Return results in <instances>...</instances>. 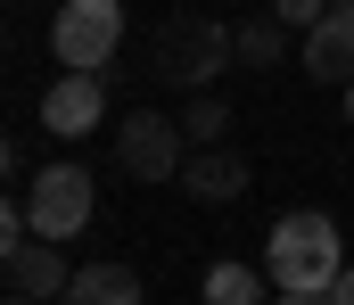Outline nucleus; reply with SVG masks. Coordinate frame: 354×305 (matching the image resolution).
I'll return each mask as SVG.
<instances>
[{
  "label": "nucleus",
  "instance_id": "obj_6",
  "mask_svg": "<svg viewBox=\"0 0 354 305\" xmlns=\"http://www.w3.org/2000/svg\"><path fill=\"white\" fill-rule=\"evenodd\" d=\"M8 297H75V264H66V239H25V248H8Z\"/></svg>",
  "mask_w": 354,
  "mask_h": 305
},
{
  "label": "nucleus",
  "instance_id": "obj_14",
  "mask_svg": "<svg viewBox=\"0 0 354 305\" xmlns=\"http://www.w3.org/2000/svg\"><path fill=\"white\" fill-rule=\"evenodd\" d=\"M322 8H330V0H272L280 25H322Z\"/></svg>",
  "mask_w": 354,
  "mask_h": 305
},
{
  "label": "nucleus",
  "instance_id": "obj_8",
  "mask_svg": "<svg viewBox=\"0 0 354 305\" xmlns=\"http://www.w3.org/2000/svg\"><path fill=\"white\" fill-rule=\"evenodd\" d=\"M305 75L313 83H354V0H330L322 25H305Z\"/></svg>",
  "mask_w": 354,
  "mask_h": 305
},
{
  "label": "nucleus",
  "instance_id": "obj_5",
  "mask_svg": "<svg viewBox=\"0 0 354 305\" xmlns=\"http://www.w3.org/2000/svg\"><path fill=\"white\" fill-rule=\"evenodd\" d=\"M181 132L174 115H157V107H132L124 124H115V157H124V174L132 182H174L181 174Z\"/></svg>",
  "mask_w": 354,
  "mask_h": 305
},
{
  "label": "nucleus",
  "instance_id": "obj_7",
  "mask_svg": "<svg viewBox=\"0 0 354 305\" xmlns=\"http://www.w3.org/2000/svg\"><path fill=\"white\" fill-rule=\"evenodd\" d=\"M99 115H107V83H99V75H83V66H66V75L41 91V124H50L58 140L99 132Z\"/></svg>",
  "mask_w": 354,
  "mask_h": 305
},
{
  "label": "nucleus",
  "instance_id": "obj_9",
  "mask_svg": "<svg viewBox=\"0 0 354 305\" xmlns=\"http://www.w3.org/2000/svg\"><path fill=\"white\" fill-rule=\"evenodd\" d=\"M248 182H256V165L239 157V149H223V140H206L198 157H181V190L198 206H223V198H248Z\"/></svg>",
  "mask_w": 354,
  "mask_h": 305
},
{
  "label": "nucleus",
  "instance_id": "obj_11",
  "mask_svg": "<svg viewBox=\"0 0 354 305\" xmlns=\"http://www.w3.org/2000/svg\"><path fill=\"white\" fill-rule=\"evenodd\" d=\"M75 305H140V272L132 264H83L75 272Z\"/></svg>",
  "mask_w": 354,
  "mask_h": 305
},
{
  "label": "nucleus",
  "instance_id": "obj_4",
  "mask_svg": "<svg viewBox=\"0 0 354 305\" xmlns=\"http://www.w3.org/2000/svg\"><path fill=\"white\" fill-rule=\"evenodd\" d=\"M91 206H99V190H91L83 165H41L33 190H25L33 239H75V231H91Z\"/></svg>",
  "mask_w": 354,
  "mask_h": 305
},
{
  "label": "nucleus",
  "instance_id": "obj_10",
  "mask_svg": "<svg viewBox=\"0 0 354 305\" xmlns=\"http://www.w3.org/2000/svg\"><path fill=\"white\" fill-rule=\"evenodd\" d=\"M264 281L272 272H256V264H239V256H223V264H206V305H264Z\"/></svg>",
  "mask_w": 354,
  "mask_h": 305
},
{
  "label": "nucleus",
  "instance_id": "obj_17",
  "mask_svg": "<svg viewBox=\"0 0 354 305\" xmlns=\"http://www.w3.org/2000/svg\"><path fill=\"white\" fill-rule=\"evenodd\" d=\"M8 305H41V297H8Z\"/></svg>",
  "mask_w": 354,
  "mask_h": 305
},
{
  "label": "nucleus",
  "instance_id": "obj_12",
  "mask_svg": "<svg viewBox=\"0 0 354 305\" xmlns=\"http://www.w3.org/2000/svg\"><path fill=\"white\" fill-rule=\"evenodd\" d=\"M280 50H288L280 17H248V25H239V66H272Z\"/></svg>",
  "mask_w": 354,
  "mask_h": 305
},
{
  "label": "nucleus",
  "instance_id": "obj_2",
  "mask_svg": "<svg viewBox=\"0 0 354 305\" xmlns=\"http://www.w3.org/2000/svg\"><path fill=\"white\" fill-rule=\"evenodd\" d=\"M231 58H239V33L214 25V17H174V25L157 33V75L181 83V91H206Z\"/></svg>",
  "mask_w": 354,
  "mask_h": 305
},
{
  "label": "nucleus",
  "instance_id": "obj_3",
  "mask_svg": "<svg viewBox=\"0 0 354 305\" xmlns=\"http://www.w3.org/2000/svg\"><path fill=\"white\" fill-rule=\"evenodd\" d=\"M115 41H124V0H66V8L50 17V58H58V66L107 75V66H115Z\"/></svg>",
  "mask_w": 354,
  "mask_h": 305
},
{
  "label": "nucleus",
  "instance_id": "obj_13",
  "mask_svg": "<svg viewBox=\"0 0 354 305\" xmlns=\"http://www.w3.org/2000/svg\"><path fill=\"white\" fill-rule=\"evenodd\" d=\"M181 132H189V140L206 149V140H223V132H231V107L214 100V91H198V100L181 107Z\"/></svg>",
  "mask_w": 354,
  "mask_h": 305
},
{
  "label": "nucleus",
  "instance_id": "obj_1",
  "mask_svg": "<svg viewBox=\"0 0 354 305\" xmlns=\"http://www.w3.org/2000/svg\"><path fill=\"white\" fill-rule=\"evenodd\" d=\"M264 272H272V289H288V297H322V289L346 272L338 223H330L322 206L280 214V223H272V248H264Z\"/></svg>",
  "mask_w": 354,
  "mask_h": 305
},
{
  "label": "nucleus",
  "instance_id": "obj_16",
  "mask_svg": "<svg viewBox=\"0 0 354 305\" xmlns=\"http://www.w3.org/2000/svg\"><path fill=\"white\" fill-rule=\"evenodd\" d=\"M338 91H346V124H354V83H338Z\"/></svg>",
  "mask_w": 354,
  "mask_h": 305
},
{
  "label": "nucleus",
  "instance_id": "obj_15",
  "mask_svg": "<svg viewBox=\"0 0 354 305\" xmlns=\"http://www.w3.org/2000/svg\"><path fill=\"white\" fill-rule=\"evenodd\" d=\"M322 305H354V264L338 272V281H330V289H322Z\"/></svg>",
  "mask_w": 354,
  "mask_h": 305
}]
</instances>
